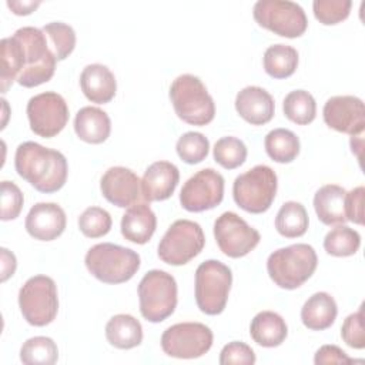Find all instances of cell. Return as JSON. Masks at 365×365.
<instances>
[{
  "label": "cell",
  "mask_w": 365,
  "mask_h": 365,
  "mask_svg": "<svg viewBox=\"0 0 365 365\" xmlns=\"http://www.w3.org/2000/svg\"><path fill=\"white\" fill-rule=\"evenodd\" d=\"M103 197L121 208L131 207L143 198L141 180L138 175L125 167L108 168L100 181Z\"/></svg>",
  "instance_id": "cell-17"
},
{
  "label": "cell",
  "mask_w": 365,
  "mask_h": 365,
  "mask_svg": "<svg viewBox=\"0 0 365 365\" xmlns=\"http://www.w3.org/2000/svg\"><path fill=\"white\" fill-rule=\"evenodd\" d=\"M175 114L191 125H207L214 120L215 104L202 81L192 74L178 76L170 86Z\"/></svg>",
  "instance_id": "cell-5"
},
{
  "label": "cell",
  "mask_w": 365,
  "mask_h": 365,
  "mask_svg": "<svg viewBox=\"0 0 365 365\" xmlns=\"http://www.w3.org/2000/svg\"><path fill=\"white\" fill-rule=\"evenodd\" d=\"M250 335L258 345L274 348L285 341L288 328L279 314L274 311H261L251 321Z\"/></svg>",
  "instance_id": "cell-26"
},
{
  "label": "cell",
  "mask_w": 365,
  "mask_h": 365,
  "mask_svg": "<svg viewBox=\"0 0 365 365\" xmlns=\"http://www.w3.org/2000/svg\"><path fill=\"white\" fill-rule=\"evenodd\" d=\"M345 188L336 184L322 185L314 195V208L318 220L325 225L345 224Z\"/></svg>",
  "instance_id": "cell-23"
},
{
  "label": "cell",
  "mask_w": 365,
  "mask_h": 365,
  "mask_svg": "<svg viewBox=\"0 0 365 365\" xmlns=\"http://www.w3.org/2000/svg\"><path fill=\"white\" fill-rule=\"evenodd\" d=\"M57 358V345L48 336L29 338L20 349V359L26 365H53Z\"/></svg>",
  "instance_id": "cell-33"
},
{
  "label": "cell",
  "mask_w": 365,
  "mask_h": 365,
  "mask_svg": "<svg viewBox=\"0 0 365 365\" xmlns=\"http://www.w3.org/2000/svg\"><path fill=\"white\" fill-rule=\"evenodd\" d=\"M336 314L335 299L328 292H315L302 305L301 321L308 329L322 331L335 322Z\"/></svg>",
  "instance_id": "cell-25"
},
{
  "label": "cell",
  "mask_w": 365,
  "mask_h": 365,
  "mask_svg": "<svg viewBox=\"0 0 365 365\" xmlns=\"http://www.w3.org/2000/svg\"><path fill=\"white\" fill-rule=\"evenodd\" d=\"M224 198V177L214 168H204L190 177L180 192L184 210L201 212L215 208Z\"/></svg>",
  "instance_id": "cell-15"
},
{
  "label": "cell",
  "mask_w": 365,
  "mask_h": 365,
  "mask_svg": "<svg viewBox=\"0 0 365 365\" xmlns=\"http://www.w3.org/2000/svg\"><path fill=\"white\" fill-rule=\"evenodd\" d=\"M214 237L218 248L230 258L250 254L261 240L259 232L232 211H225L215 220Z\"/></svg>",
  "instance_id": "cell-14"
},
{
  "label": "cell",
  "mask_w": 365,
  "mask_h": 365,
  "mask_svg": "<svg viewBox=\"0 0 365 365\" xmlns=\"http://www.w3.org/2000/svg\"><path fill=\"white\" fill-rule=\"evenodd\" d=\"M322 117L329 128L349 135L362 134L365 128L364 101L355 96H334L328 98Z\"/></svg>",
  "instance_id": "cell-16"
},
{
  "label": "cell",
  "mask_w": 365,
  "mask_h": 365,
  "mask_svg": "<svg viewBox=\"0 0 365 365\" xmlns=\"http://www.w3.org/2000/svg\"><path fill=\"white\" fill-rule=\"evenodd\" d=\"M180 181L178 168L170 161H155L141 178L143 198L148 202L164 201L173 195Z\"/></svg>",
  "instance_id": "cell-19"
},
{
  "label": "cell",
  "mask_w": 365,
  "mask_h": 365,
  "mask_svg": "<svg viewBox=\"0 0 365 365\" xmlns=\"http://www.w3.org/2000/svg\"><path fill=\"white\" fill-rule=\"evenodd\" d=\"M0 60H1V73L0 84L1 93H6L9 87L17 81L19 76L24 68V56L20 41L11 36L4 37L0 43Z\"/></svg>",
  "instance_id": "cell-28"
},
{
  "label": "cell",
  "mask_w": 365,
  "mask_h": 365,
  "mask_svg": "<svg viewBox=\"0 0 365 365\" xmlns=\"http://www.w3.org/2000/svg\"><path fill=\"white\" fill-rule=\"evenodd\" d=\"M111 215L100 207H88L78 217V228L88 238H98L111 230Z\"/></svg>",
  "instance_id": "cell-38"
},
{
  "label": "cell",
  "mask_w": 365,
  "mask_h": 365,
  "mask_svg": "<svg viewBox=\"0 0 365 365\" xmlns=\"http://www.w3.org/2000/svg\"><path fill=\"white\" fill-rule=\"evenodd\" d=\"M351 7V0H315L312 3L315 19L325 26L344 21L349 16Z\"/></svg>",
  "instance_id": "cell-39"
},
{
  "label": "cell",
  "mask_w": 365,
  "mask_h": 365,
  "mask_svg": "<svg viewBox=\"0 0 365 365\" xmlns=\"http://www.w3.org/2000/svg\"><path fill=\"white\" fill-rule=\"evenodd\" d=\"M19 307L23 318L34 327H44L54 321L58 311L57 287L47 275L29 278L19 291Z\"/></svg>",
  "instance_id": "cell-9"
},
{
  "label": "cell",
  "mask_w": 365,
  "mask_h": 365,
  "mask_svg": "<svg viewBox=\"0 0 365 365\" xmlns=\"http://www.w3.org/2000/svg\"><path fill=\"white\" fill-rule=\"evenodd\" d=\"M308 214L305 207L297 201H287L275 217V228L285 238L302 237L308 230Z\"/></svg>",
  "instance_id": "cell-31"
},
{
  "label": "cell",
  "mask_w": 365,
  "mask_h": 365,
  "mask_svg": "<svg viewBox=\"0 0 365 365\" xmlns=\"http://www.w3.org/2000/svg\"><path fill=\"white\" fill-rule=\"evenodd\" d=\"M221 365H252L255 364V354L250 345L241 341L227 344L220 354Z\"/></svg>",
  "instance_id": "cell-42"
},
{
  "label": "cell",
  "mask_w": 365,
  "mask_h": 365,
  "mask_svg": "<svg viewBox=\"0 0 365 365\" xmlns=\"http://www.w3.org/2000/svg\"><path fill=\"white\" fill-rule=\"evenodd\" d=\"M284 114L295 124L307 125L315 120L317 103L311 93L305 90H294L284 98Z\"/></svg>",
  "instance_id": "cell-32"
},
{
  "label": "cell",
  "mask_w": 365,
  "mask_h": 365,
  "mask_svg": "<svg viewBox=\"0 0 365 365\" xmlns=\"http://www.w3.org/2000/svg\"><path fill=\"white\" fill-rule=\"evenodd\" d=\"M252 14L261 27L281 37H299L308 27L304 9L289 0H258L254 4Z\"/></svg>",
  "instance_id": "cell-10"
},
{
  "label": "cell",
  "mask_w": 365,
  "mask_h": 365,
  "mask_svg": "<svg viewBox=\"0 0 365 365\" xmlns=\"http://www.w3.org/2000/svg\"><path fill=\"white\" fill-rule=\"evenodd\" d=\"M140 312L150 322L167 319L177 307L175 278L163 271H148L138 284Z\"/></svg>",
  "instance_id": "cell-7"
},
{
  "label": "cell",
  "mask_w": 365,
  "mask_h": 365,
  "mask_svg": "<svg viewBox=\"0 0 365 365\" xmlns=\"http://www.w3.org/2000/svg\"><path fill=\"white\" fill-rule=\"evenodd\" d=\"M212 331L201 322H180L161 335L163 351L173 358L194 359L207 354L212 345Z\"/></svg>",
  "instance_id": "cell-12"
},
{
  "label": "cell",
  "mask_w": 365,
  "mask_h": 365,
  "mask_svg": "<svg viewBox=\"0 0 365 365\" xmlns=\"http://www.w3.org/2000/svg\"><path fill=\"white\" fill-rule=\"evenodd\" d=\"M364 194L365 188L362 185L355 187L345 194V215L346 220L362 225L364 224Z\"/></svg>",
  "instance_id": "cell-43"
},
{
  "label": "cell",
  "mask_w": 365,
  "mask_h": 365,
  "mask_svg": "<svg viewBox=\"0 0 365 365\" xmlns=\"http://www.w3.org/2000/svg\"><path fill=\"white\" fill-rule=\"evenodd\" d=\"M359 247H361L359 232L344 224L332 228L324 238L325 251L334 257L354 255L356 254Z\"/></svg>",
  "instance_id": "cell-34"
},
{
  "label": "cell",
  "mask_w": 365,
  "mask_h": 365,
  "mask_svg": "<svg viewBox=\"0 0 365 365\" xmlns=\"http://www.w3.org/2000/svg\"><path fill=\"white\" fill-rule=\"evenodd\" d=\"M17 174L37 191L56 192L66 184L68 165L63 153L34 141L21 143L14 154Z\"/></svg>",
  "instance_id": "cell-1"
},
{
  "label": "cell",
  "mask_w": 365,
  "mask_h": 365,
  "mask_svg": "<svg viewBox=\"0 0 365 365\" xmlns=\"http://www.w3.org/2000/svg\"><path fill=\"white\" fill-rule=\"evenodd\" d=\"M40 6V1H19V0H9L7 7L17 16H26L34 11Z\"/></svg>",
  "instance_id": "cell-46"
},
{
  "label": "cell",
  "mask_w": 365,
  "mask_h": 365,
  "mask_svg": "<svg viewBox=\"0 0 365 365\" xmlns=\"http://www.w3.org/2000/svg\"><path fill=\"white\" fill-rule=\"evenodd\" d=\"M318 257L309 244H292L269 254L267 271L275 285L284 289H295L308 281L315 272Z\"/></svg>",
  "instance_id": "cell-2"
},
{
  "label": "cell",
  "mask_w": 365,
  "mask_h": 365,
  "mask_svg": "<svg viewBox=\"0 0 365 365\" xmlns=\"http://www.w3.org/2000/svg\"><path fill=\"white\" fill-rule=\"evenodd\" d=\"M74 131L77 137L90 144L104 143L111 133V121L106 111L98 107H83L74 118Z\"/></svg>",
  "instance_id": "cell-24"
},
{
  "label": "cell",
  "mask_w": 365,
  "mask_h": 365,
  "mask_svg": "<svg viewBox=\"0 0 365 365\" xmlns=\"http://www.w3.org/2000/svg\"><path fill=\"white\" fill-rule=\"evenodd\" d=\"M64 210L56 202H37L26 217L27 232L40 241H53L66 230Z\"/></svg>",
  "instance_id": "cell-18"
},
{
  "label": "cell",
  "mask_w": 365,
  "mask_h": 365,
  "mask_svg": "<svg viewBox=\"0 0 365 365\" xmlns=\"http://www.w3.org/2000/svg\"><path fill=\"white\" fill-rule=\"evenodd\" d=\"M84 262L88 272L98 281L104 284H121L137 274L141 259L131 248L101 242L87 251Z\"/></svg>",
  "instance_id": "cell-3"
},
{
  "label": "cell",
  "mask_w": 365,
  "mask_h": 365,
  "mask_svg": "<svg viewBox=\"0 0 365 365\" xmlns=\"http://www.w3.org/2000/svg\"><path fill=\"white\" fill-rule=\"evenodd\" d=\"M106 338L118 349H131L141 344L143 327L133 315L117 314L106 325Z\"/></svg>",
  "instance_id": "cell-27"
},
{
  "label": "cell",
  "mask_w": 365,
  "mask_h": 365,
  "mask_svg": "<svg viewBox=\"0 0 365 365\" xmlns=\"http://www.w3.org/2000/svg\"><path fill=\"white\" fill-rule=\"evenodd\" d=\"M26 111L31 131L43 138L57 135L68 121V106L56 91H44L31 97Z\"/></svg>",
  "instance_id": "cell-13"
},
{
  "label": "cell",
  "mask_w": 365,
  "mask_h": 365,
  "mask_svg": "<svg viewBox=\"0 0 365 365\" xmlns=\"http://www.w3.org/2000/svg\"><path fill=\"white\" fill-rule=\"evenodd\" d=\"M314 362L317 365H321V364H348V362H352V359L345 354V351H342L336 345H322L317 351V354L314 356Z\"/></svg>",
  "instance_id": "cell-44"
},
{
  "label": "cell",
  "mask_w": 365,
  "mask_h": 365,
  "mask_svg": "<svg viewBox=\"0 0 365 365\" xmlns=\"http://www.w3.org/2000/svg\"><path fill=\"white\" fill-rule=\"evenodd\" d=\"M175 150L178 157L187 164H198L207 158L210 151L208 138L197 131H188L182 134L177 144Z\"/></svg>",
  "instance_id": "cell-37"
},
{
  "label": "cell",
  "mask_w": 365,
  "mask_h": 365,
  "mask_svg": "<svg viewBox=\"0 0 365 365\" xmlns=\"http://www.w3.org/2000/svg\"><path fill=\"white\" fill-rule=\"evenodd\" d=\"M13 36L20 41L24 56V68L17 83L27 88L47 83L54 74L57 58L47 44L44 31L27 26L16 30Z\"/></svg>",
  "instance_id": "cell-4"
},
{
  "label": "cell",
  "mask_w": 365,
  "mask_h": 365,
  "mask_svg": "<svg viewBox=\"0 0 365 365\" xmlns=\"http://www.w3.org/2000/svg\"><path fill=\"white\" fill-rule=\"evenodd\" d=\"M298 66V51L287 44L269 46L264 53V70L272 78L292 76Z\"/></svg>",
  "instance_id": "cell-30"
},
{
  "label": "cell",
  "mask_w": 365,
  "mask_h": 365,
  "mask_svg": "<svg viewBox=\"0 0 365 365\" xmlns=\"http://www.w3.org/2000/svg\"><path fill=\"white\" fill-rule=\"evenodd\" d=\"M23 192L11 181H1V220L9 221L20 215L23 208Z\"/></svg>",
  "instance_id": "cell-41"
},
{
  "label": "cell",
  "mask_w": 365,
  "mask_h": 365,
  "mask_svg": "<svg viewBox=\"0 0 365 365\" xmlns=\"http://www.w3.org/2000/svg\"><path fill=\"white\" fill-rule=\"evenodd\" d=\"M268 157L275 163H291L299 154V138L291 130L274 128L264 140Z\"/></svg>",
  "instance_id": "cell-29"
},
{
  "label": "cell",
  "mask_w": 365,
  "mask_h": 365,
  "mask_svg": "<svg viewBox=\"0 0 365 365\" xmlns=\"http://www.w3.org/2000/svg\"><path fill=\"white\" fill-rule=\"evenodd\" d=\"M232 284L231 269L217 259L201 262L195 271V302L207 315H218L225 309Z\"/></svg>",
  "instance_id": "cell-8"
},
{
  "label": "cell",
  "mask_w": 365,
  "mask_h": 365,
  "mask_svg": "<svg viewBox=\"0 0 365 365\" xmlns=\"http://www.w3.org/2000/svg\"><path fill=\"white\" fill-rule=\"evenodd\" d=\"M205 245V237L198 222L174 221L158 244V257L168 265H184L197 257Z\"/></svg>",
  "instance_id": "cell-11"
},
{
  "label": "cell",
  "mask_w": 365,
  "mask_h": 365,
  "mask_svg": "<svg viewBox=\"0 0 365 365\" xmlns=\"http://www.w3.org/2000/svg\"><path fill=\"white\" fill-rule=\"evenodd\" d=\"M214 160L227 170H234L244 164L247 158V147L237 137H222L220 138L212 150Z\"/></svg>",
  "instance_id": "cell-35"
},
{
  "label": "cell",
  "mask_w": 365,
  "mask_h": 365,
  "mask_svg": "<svg viewBox=\"0 0 365 365\" xmlns=\"http://www.w3.org/2000/svg\"><path fill=\"white\" fill-rule=\"evenodd\" d=\"M362 145H364L362 134H358V135H351V150H352V153H354V154H356L358 160H361Z\"/></svg>",
  "instance_id": "cell-47"
},
{
  "label": "cell",
  "mask_w": 365,
  "mask_h": 365,
  "mask_svg": "<svg viewBox=\"0 0 365 365\" xmlns=\"http://www.w3.org/2000/svg\"><path fill=\"white\" fill-rule=\"evenodd\" d=\"M278 178L275 171L258 164L240 174L232 184V197L240 208L251 214L265 212L277 194Z\"/></svg>",
  "instance_id": "cell-6"
},
{
  "label": "cell",
  "mask_w": 365,
  "mask_h": 365,
  "mask_svg": "<svg viewBox=\"0 0 365 365\" xmlns=\"http://www.w3.org/2000/svg\"><path fill=\"white\" fill-rule=\"evenodd\" d=\"M1 281H7L10 278L17 267L16 257L13 252H10L7 248H1Z\"/></svg>",
  "instance_id": "cell-45"
},
{
  "label": "cell",
  "mask_w": 365,
  "mask_h": 365,
  "mask_svg": "<svg viewBox=\"0 0 365 365\" xmlns=\"http://www.w3.org/2000/svg\"><path fill=\"white\" fill-rule=\"evenodd\" d=\"M80 87L91 103L106 104L114 98L117 81L107 66L94 63L83 68L80 76Z\"/></svg>",
  "instance_id": "cell-21"
},
{
  "label": "cell",
  "mask_w": 365,
  "mask_h": 365,
  "mask_svg": "<svg viewBox=\"0 0 365 365\" xmlns=\"http://www.w3.org/2000/svg\"><path fill=\"white\" fill-rule=\"evenodd\" d=\"M341 336L344 342L355 349L365 348V331H364V309L362 307L348 315L341 328Z\"/></svg>",
  "instance_id": "cell-40"
},
{
  "label": "cell",
  "mask_w": 365,
  "mask_h": 365,
  "mask_svg": "<svg viewBox=\"0 0 365 365\" xmlns=\"http://www.w3.org/2000/svg\"><path fill=\"white\" fill-rule=\"evenodd\" d=\"M157 228V217L147 202H137L123 214L121 234L134 244H145Z\"/></svg>",
  "instance_id": "cell-22"
},
{
  "label": "cell",
  "mask_w": 365,
  "mask_h": 365,
  "mask_svg": "<svg viewBox=\"0 0 365 365\" xmlns=\"http://www.w3.org/2000/svg\"><path fill=\"white\" fill-rule=\"evenodd\" d=\"M235 110L241 118L252 125H262L272 120L275 103L272 96L258 86H248L238 91Z\"/></svg>",
  "instance_id": "cell-20"
},
{
  "label": "cell",
  "mask_w": 365,
  "mask_h": 365,
  "mask_svg": "<svg viewBox=\"0 0 365 365\" xmlns=\"http://www.w3.org/2000/svg\"><path fill=\"white\" fill-rule=\"evenodd\" d=\"M41 30L53 44V53L57 61L67 58L73 53L76 47V31L71 26L63 21H51Z\"/></svg>",
  "instance_id": "cell-36"
}]
</instances>
